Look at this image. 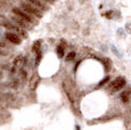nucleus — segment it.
<instances>
[{"mask_svg": "<svg viewBox=\"0 0 131 130\" xmlns=\"http://www.w3.org/2000/svg\"><path fill=\"white\" fill-rule=\"evenodd\" d=\"M130 97H131V89H129V88L125 89L124 91H122L120 95L121 101H122V103H124V104H127L128 102L130 101Z\"/></svg>", "mask_w": 131, "mask_h": 130, "instance_id": "8", "label": "nucleus"}, {"mask_svg": "<svg viewBox=\"0 0 131 130\" xmlns=\"http://www.w3.org/2000/svg\"><path fill=\"white\" fill-rule=\"evenodd\" d=\"M125 30H127L128 33H131V23H128L127 25H125Z\"/></svg>", "mask_w": 131, "mask_h": 130, "instance_id": "13", "label": "nucleus"}, {"mask_svg": "<svg viewBox=\"0 0 131 130\" xmlns=\"http://www.w3.org/2000/svg\"><path fill=\"white\" fill-rule=\"evenodd\" d=\"M2 26L6 27L7 30H10V31H14L16 34H19V36H23L24 38L26 37V32H25V30L23 27L16 25L15 23H13V22H9V21H4L2 22Z\"/></svg>", "mask_w": 131, "mask_h": 130, "instance_id": "2", "label": "nucleus"}, {"mask_svg": "<svg viewBox=\"0 0 131 130\" xmlns=\"http://www.w3.org/2000/svg\"><path fill=\"white\" fill-rule=\"evenodd\" d=\"M74 57H75V52L74 51H71L69 55L66 56V61L69 62V61H72V59H74Z\"/></svg>", "mask_w": 131, "mask_h": 130, "instance_id": "11", "label": "nucleus"}, {"mask_svg": "<svg viewBox=\"0 0 131 130\" xmlns=\"http://www.w3.org/2000/svg\"><path fill=\"white\" fill-rule=\"evenodd\" d=\"M125 83H127L125 79L123 78V77H119V78H116L110 84V89L112 91H117V90H120V89H122L123 87H125Z\"/></svg>", "mask_w": 131, "mask_h": 130, "instance_id": "4", "label": "nucleus"}, {"mask_svg": "<svg viewBox=\"0 0 131 130\" xmlns=\"http://www.w3.org/2000/svg\"><path fill=\"white\" fill-rule=\"evenodd\" d=\"M107 81H110V77H106V78H105L104 80H103V81L102 82H100V83L99 84H98V86H99V87H102L103 86V84H105V83H106V82Z\"/></svg>", "mask_w": 131, "mask_h": 130, "instance_id": "12", "label": "nucleus"}, {"mask_svg": "<svg viewBox=\"0 0 131 130\" xmlns=\"http://www.w3.org/2000/svg\"><path fill=\"white\" fill-rule=\"evenodd\" d=\"M21 8L23 9L24 12H26L29 15L37 17V18H40V17L42 16L41 10H40V9H38L37 7H34L33 5L29 4V2H23V4H21Z\"/></svg>", "mask_w": 131, "mask_h": 130, "instance_id": "1", "label": "nucleus"}, {"mask_svg": "<svg viewBox=\"0 0 131 130\" xmlns=\"http://www.w3.org/2000/svg\"><path fill=\"white\" fill-rule=\"evenodd\" d=\"M112 49H113V51H114V54H115V55H117V56H121V55L119 54V51L116 50V48H115L114 46H112Z\"/></svg>", "mask_w": 131, "mask_h": 130, "instance_id": "14", "label": "nucleus"}, {"mask_svg": "<svg viewBox=\"0 0 131 130\" xmlns=\"http://www.w3.org/2000/svg\"><path fill=\"white\" fill-rule=\"evenodd\" d=\"M12 22H13V23H15L16 25H18V26L23 27V29H27V27L30 26V24H29V23H26L25 21H23V19H21L19 17L15 16V15L12 17Z\"/></svg>", "mask_w": 131, "mask_h": 130, "instance_id": "7", "label": "nucleus"}, {"mask_svg": "<svg viewBox=\"0 0 131 130\" xmlns=\"http://www.w3.org/2000/svg\"><path fill=\"white\" fill-rule=\"evenodd\" d=\"M24 63H25V57H23L22 55L17 57V58L14 61V65H13V69H12V73H16L17 69H21V67H23Z\"/></svg>", "mask_w": 131, "mask_h": 130, "instance_id": "5", "label": "nucleus"}, {"mask_svg": "<svg viewBox=\"0 0 131 130\" xmlns=\"http://www.w3.org/2000/svg\"><path fill=\"white\" fill-rule=\"evenodd\" d=\"M12 12H13V14H14L15 16L19 17V18L23 19V21H25L26 23L30 24V23H32V22H33L31 15H29L26 12H24L23 9L21 8V7H14V8L12 9Z\"/></svg>", "mask_w": 131, "mask_h": 130, "instance_id": "3", "label": "nucleus"}, {"mask_svg": "<svg viewBox=\"0 0 131 130\" xmlns=\"http://www.w3.org/2000/svg\"><path fill=\"white\" fill-rule=\"evenodd\" d=\"M130 98H131V97H130Z\"/></svg>", "mask_w": 131, "mask_h": 130, "instance_id": "17", "label": "nucleus"}, {"mask_svg": "<svg viewBox=\"0 0 131 130\" xmlns=\"http://www.w3.org/2000/svg\"><path fill=\"white\" fill-rule=\"evenodd\" d=\"M27 2L29 4H31V5H33L34 7H37L38 9H40V10H43V9H46L47 7L43 5V2H41L40 0H27Z\"/></svg>", "mask_w": 131, "mask_h": 130, "instance_id": "9", "label": "nucleus"}, {"mask_svg": "<svg viewBox=\"0 0 131 130\" xmlns=\"http://www.w3.org/2000/svg\"><path fill=\"white\" fill-rule=\"evenodd\" d=\"M5 37H6V39L8 40L9 42H12V44H14V45H19L22 42L18 34L14 33V32H7V33L5 34Z\"/></svg>", "mask_w": 131, "mask_h": 130, "instance_id": "6", "label": "nucleus"}, {"mask_svg": "<svg viewBox=\"0 0 131 130\" xmlns=\"http://www.w3.org/2000/svg\"><path fill=\"white\" fill-rule=\"evenodd\" d=\"M1 55H4V51H2L1 49H0V56H1Z\"/></svg>", "mask_w": 131, "mask_h": 130, "instance_id": "16", "label": "nucleus"}, {"mask_svg": "<svg viewBox=\"0 0 131 130\" xmlns=\"http://www.w3.org/2000/svg\"><path fill=\"white\" fill-rule=\"evenodd\" d=\"M56 50H57V55H58V57H60V58H62V57L64 56V48H63L62 46H58Z\"/></svg>", "mask_w": 131, "mask_h": 130, "instance_id": "10", "label": "nucleus"}, {"mask_svg": "<svg viewBox=\"0 0 131 130\" xmlns=\"http://www.w3.org/2000/svg\"><path fill=\"white\" fill-rule=\"evenodd\" d=\"M46 2H48V4H52V2H55V0H45Z\"/></svg>", "mask_w": 131, "mask_h": 130, "instance_id": "15", "label": "nucleus"}]
</instances>
